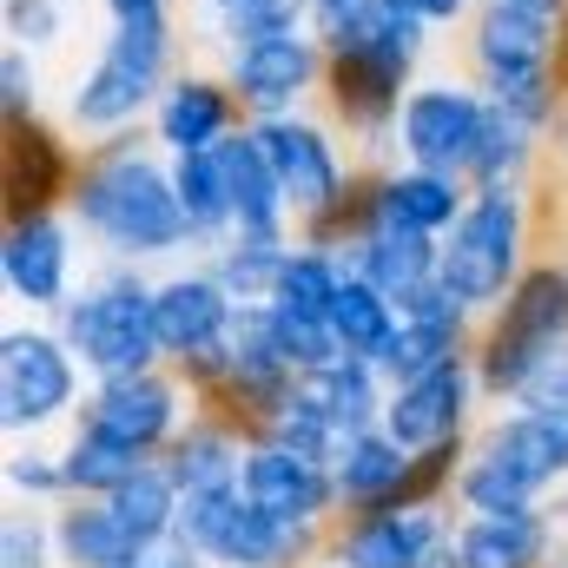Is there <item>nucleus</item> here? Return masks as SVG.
<instances>
[{"mask_svg": "<svg viewBox=\"0 0 568 568\" xmlns=\"http://www.w3.org/2000/svg\"><path fill=\"white\" fill-rule=\"evenodd\" d=\"M344 278H351V265H344L337 245L291 239V252H284V265H278V284H272L265 304H272L278 317H297V324H331Z\"/></svg>", "mask_w": 568, "mask_h": 568, "instance_id": "29", "label": "nucleus"}, {"mask_svg": "<svg viewBox=\"0 0 568 568\" xmlns=\"http://www.w3.org/2000/svg\"><path fill=\"white\" fill-rule=\"evenodd\" d=\"M239 126H252V120H245V106H239L225 67H199V60H185V67L165 80V93H159V106H152V120H145V133L165 145L172 159L219 152Z\"/></svg>", "mask_w": 568, "mask_h": 568, "instance_id": "19", "label": "nucleus"}, {"mask_svg": "<svg viewBox=\"0 0 568 568\" xmlns=\"http://www.w3.org/2000/svg\"><path fill=\"white\" fill-rule=\"evenodd\" d=\"M219 67L232 80L245 120H278V113H304V106L324 100V40H317V27L232 47V53H219Z\"/></svg>", "mask_w": 568, "mask_h": 568, "instance_id": "15", "label": "nucleus"}, {"mask_svg": "<svg viewBox=\"0 0 568 568\" xmlns=\"http://www.w3.org/2000/svg\"><path fill=\"white\" fill-rule=\"evenodd\" d=\"M357 199H364V192H357ZM436 245H443V239L397 232V225L364 219V212H351V225H344V239H337L344 265H351L357 278H371L377 291H390V297H404L410 284L436 278Z\"/></svg>", "mask_w": 568, "mask_h": 568, "instance_id": "26", "label": "nucleus"}, {"mask_svg": "<svg viewBox=\"0 0 568 568\" xmlns=\"http://www.w3.org/2000/svg\"><path fill=\"white\" fill-rule=\"evenodd\" d=\"M304 390L324 404V417L344 429V436L384 424V404H390V377H384L371 357H331L324 371L304 377Z\"/></svg>", "mask_w": 568, "mask_h": 568, "instance_id": "30", "label": "nucleus"}, {"mask_svg": "<svg viewBox=\"0 0 568 568\" xmlns=\"http://www.w3.org/2000/svg\"><path fill=\"white\" fill-rule=\"evenodd\" d=\"M140 568H205V556L192 549V542H165L152 562H140Z\"/></svg>", "mask_w": 568, "mask_h": 568, "instance_id": "48", "label": "nucleus"}, {"mask_svg": "<svg viewBox=\"0 0 568 568\" xmlns=\"http://www.w3.org/2000/svg\"><path fill=\"white\" fill-rule=\"evenodd\" d=\"M556 60H562V27L556 20H536V13L483 0L469 13V27H463V73L489 93L496 113L536 126L542 140H549V126L562 113Z\"/></svg>", "mask_w": 568, "mask_h": 568, "instance_id": "6", "label": "nucleus"}, {"mask_svg": "<svg viewBox=\"0 0 568 568\" xmlns=\"http://www.w3.org/2000/svg\"><path fill=\"white\" fill-rule=\"evenodd\" d=\"M185 0H93V13H100V27H126V20H165V13H179Z\"/></svg>", "mask_w": 568, "mask_h": 568, "instance_id": "46", "label": "nucleus"}, {"mask_svg": "<svg viewBox=\"0 0 568 568\" xmlns=\"http://www.w3.org/2000/svg\"><path fill=\"white\" fill-rule=\"evenodd\" d=\"M60 463H67V496H113L145 456H133V449H120V443H106V436L73 424V429H60Z\"/></svg>", "mask_w": 568, "mask_h": 568, "instance_id": "36", "label": "nucleus"}, {"mask_svg": "<svg viewBox=\"0 0 568 568\" xmlns=\"http://www.w3.org/2000/svg\"><path fill=\"white\" fill-rule=\"evenodd\" d=\"M179 67H185V13L100 27V47L87 53V67H73L60 93V126L80 145L140 133Z\"/></svg>", "mask_w": 568, "mask_h": 568, "instance_id": "3", "label": "nucleus"}, {"mask_svg": "<svg viewBox=\"0 0 568 568\" xmlns=\"http://www.w3.org/2000/svg\"><path fill=\"white\" fill-rule=\"evenodd\" d=\"M556 80H562V106H568V27H562V60H556Z\"/></svg>", "mask_w": 568, "mask_h": 568, "instance_id": "51", "label": "nucleus"}, {"mask_svg": "<svg viewBox=\"0 0 568 568\" xmlns=\"http://www.w3.org/2000/svg\"><path fill=\"white\" fill-rule=\"evenodd\" d=\"M172 179H179V212H185V232H192V258L219 252L232 239V192H225L219 152L172 159Z\"/></svg>", "mask_w": 568, "mask_h": 568, "instance_id": "31", "label": "nucleus"}, {"mask_svg": "<svg viewBox=\"0 0 568 568\" xmlns=\"http://www.w3.org/2000/svg\"><path fill=\"white\" fill-rule=\"evenodd\" d=\"M562 496H568V424L529 410V404H503L469 436L449 509L456 516H509V509H542V503H562Z\"/></svg>", "mask_w": 568, "mask_h": 568, "instance_id": "4", "label": "nucleus"}, {"mask_svg": "<svg viewBox=\"0 0 568 568\" xmlns=\"http://www.w3.org/2000/svg\"><path fill=\"white\" fill-rule=\"evenodd\" d=\"M225 165V192H232V239H297V219L284 205V185L258 145V126H239L232 140L219 145Z\"/></svg>", "mask_w": 568, "mask_h": 568, "instance_id": "24", "label": "nucleus"}, {"mask_svg": "<svg viewBox=\"0 0 568 568\" xmlns=\"http://www.w3.org/2000/svg\"><path fill=\"white\" fill-rule=\"evenodd\" d=\"M106 503H113V516L140 536L152 556H159L165 542H179V509H185V489L172 483V469H165L159 456H152V463H140V469H133V476L106 496Z\"/></svg>", "mask_w": 568, "mask_h": 568, "instance_id": "32", "label": "nucleus"}, {"mask_svg": "<svg viewBox=\"0 0 568 568\" xmlns=\"http://www.w3.org/2000/svg\"><path fill=\"white\" fill-rule=\"evenodd\" d=\"M239 489H245L258 509H272V516H284V523H297V529H324V536H331V523L344 516L331 463L297 456V449H284V443H265V436H252Z\"/></svg>", "mask_w": 568, "mask_h": 568, "instance_id": "22", "label": "nucleus"}, {"mask_svg": "<svg viewBox=\"0 0 568 568\" xmlns=\"http://www.w3.org/2000/svg\"><path fill=\"white\" fill-rule=\"evenodd\" d=\"M152 265H120L100 258L87 284L67 297V311L53 317L60 337L73 344V357L87 364V377H126V371H152L159 357V324H152Z\"/></svg>", "mask_w": 568, "mask_h": 568, "instance_id": "9", "label": "nucleus"}, {"mask_svg": "<svg viewBox=\"0 0 568 568\" xmlns=\"http://www.w3.org/2000/svg\"><path fill=\"white\" fill-rule=\"evenodd\" d=\"M489 126V93L456 67V73H417V87L397 106V133H390V159L410 165H436V172H469L476 140Z\"/></svg>", "mask_w": 568, "mask_h": 568, "instance_id": "13", "label": "nucleus"}, {"mask_svg": "<svg viewBox=\"0 0 568 568\" xmlns=\"http://www.w3.org/2000/svg\"><path fill=\"white\" fill-rule=\"evenodd\" d=\"M483 417H489V397H483L469 357H449V364H436V371L410 377V384H390V404H384V429L404 449L469 443Z\"/></svg>", "mask_w": 568, "mask_h": 568, "instance_id": "18", "label": "nucleus"}, {"mask_svg": "<svg viewBox=\"0 0 568 568\" xmlns=\"http://www.w3.org/2000/svg\"><path fill=\"white\" fill-rule=\"evenodd\" d=\"M397 297L390 291H377L371 278H344V291H337V311H331V337H337V351L344 357H384V344L397 337Z\"/></svg>", "mask_w": 568, "mask_h": 568, "instance_id": "34", "label": "nucleus"}, {"mask_svg": "<svg viewBox=\"0 0 568 568\" xmlns=\"http://www.w3.org/2000/svg\"><path fill=\"white\" fill-rule=\"evenodd\" d=\"M489 7H516V13H536V20L568 27V0H489Z\"/></svg>", "mask_w": 568, "mask_h": 568, "instance_id": "47", "label": "nucleus"}, {"mask_svg": "<svg viewBox=\"0 0 568 568\" xmlns=\"http://www.w3.org/2000/svg\"><path fill=\"white\" fill-rule=\"evenodd\" d=\"M536 258H542L536 252V185H489V192L469 185L463 219L436 245V278L476 317H489Z\"/></svg>", "mask_w": 568, "mask_h": 568, "instance_id": "7", "label": "nucleus"}, {"mask_svg": "<svg viewBox=\"0 0 568 568\" xmlns=\"http://www.w3.org/2000/svg\"><path fill=\"white\" fill-rule=\"evenodd\" d=\"M20 120H47L40 53H27V47H0V126H20Z\"/></svg>", "mask_w": 568, "mask_h": 568, "instance_id": "43", "label": "nucleus"}, {"mask_svg": "<svg viewBox=\"0 0 568 568\" xmlns=\"http://www.w3.org/2000/svg\"><path fill=\"white\" fill-rule=\"evenodd\" d=\"M549 159H556V165L568 172V106L556 113V126H549Z\"/></svg>", "mask_w": 568, "mask_h": 568, "instance_id": "49", "label": "nucleus"}, {"mask_svg": "<svg viewBox=\"0 0 568 568\" xmlns=\"http://www.w3.org/2000/svg\"><path fill=\"white\" fill-rule=\"evenodd\" d=\"M284 252H291V239H225L219 252H205V265L219 272V284L239 297V304H265L272 297V284H278V265Z\"/></svg>", "mask_w": 568, "mask_h": 568, "instance_id": "38", "label": "nucleus"}, {"mask_svg": "<svg viewBox=\"0 0 568 568\" xmlns=\"http://www.w3.org/2000/svg\"><path fill=\"white\" fill-rule=\"evenodd\" d=\"M542 159H549V140H542L536 126H523V120H509V113L489 106V126H483L476 159H469L463 179H469L476 192H489V185H536Z\"/></svg>", "mask_w": 568, "mask_h": 568, "instance_id": "33", "label": "nucleus"}, {"mask_svg": "<svg viewBox=\"0 0 568 568\" xmlns=\"http://www.w3.org/2000/svg\"><path fill=\"white\" fill-rule=\"evenodd\" d=\"M449 536H456L449 503H384V509L337 516L324 536V556L351 568H429Z\"/></svg>", "mask_w": 568, "mask_h": 568, "instance_id": "17", "label": "nucleus"}, {"mask_svg": "<svg viewBox=\"0 0 568 568\" xmlns=\"http://www.w3.org/2000/svg\"><path fill=\"white\" fill-rule=\"evenodd\" d=\"M87 390H93V377L53 317H13L0 331V429H7V443L73 429Z\"/></svg>", "mask_w": 568, "mask_h": 568, "instance_id": "10", "label": "nucleus"}, {"mask_svg": "<svg viewBox=\"0 0 568 568\" xmlns=\"http://www.w3.org/2000/svg\"><path fill=\"white\" fill-rule=\"evenodd\" d=\"M0 568H60L53 509H40V503H13V509L0 516Z\"/></svg>", "mask_w": 568, "mask_h": 568, "instance_id": "41", "label": "nucleus"}, {"mask_svg": "<svg viewBox=\"0 0 568 568\" xmlns=\"http://www.w3.org/2000/svg\"><path fill=\"white\" fill-rule=\"evenodd\" d=\"M258 145L272 159L284 185V205L297 219V239H317V245H337L351 212H357V192H364V159L357 145L337 133V120L324 106H304V113H278V120H252Z\"/></svg>", "mask_w": 568, "mask_h": 568, "instance_id": "5", "label": "nucleus"}, {"mask_svg": "<svg viewBox=\"0 0 568 568\" xmlns=\"http://www.w3.org/2000/svg\"><path fill=\"white\" fill-rule=\"evenodd\" d=\"M562 568H568V549H562Z\"/></svg>", "mask_w": 568, "mask_h": 568, "instance_id": "55", "label": "nucleus"}, {"mask_svg": "<svg viewBox=\"0 0 568 568\" xmlns=\"http://www.w3.org/2000/svg\"><path fill=\"white\" fill-rule=\"evenodd\" d=\"M390 7H404V13H417L429 33L443 40V33H463L469 27V13L483 7V0H390Z\"/></svg>", "mask_w": 568, "mask_h": 568, "instance_id": "45", "label": "nucleus"}, {"mask_svg": "<svg viewBox=\"0 0 568 568\" xmlns=\"http://www.w3.org/2000/svg\"><path fill=\"white\" fill-rule=\"evenodd\" d=\"M179 542H192L205 568H311L324 556V529H297L272 509H258L245 489L185 496Z\"/></svg>", "mask_w": 568, "mask_h": 568, "instance_id": "11", "label": "nucleus"}, {"mask_svg": "<svg viewBox=\"0 0 568 568\" xmlns=\"http://www.w3.org/2000/svg\"><path fill=\"white\" fill-rule=\"evenodd\" d=\"M265 443H284V449H297V456H317V463H337V449H344V429L324 417V404L304 390V377H297V390L284 397L278 410L258 424Z\"/></svg>", "mask_w": 568, "mask_h": 568, "instance_id": "37", "label": "nucleus"}, {"mask_svg": "<svg viewBox=\"0 0 568 568\" xmlns=\"http://www.w3.org/2000/svg\"><path fill=\"white\" fill-rule=\"evenodd\" d=\"M311 568H351V562H337V556H317V562H311Z\"/></svg>", "mask_w": 568, "mask_h": 568, "instance_id": "52", "label": "nucleus"}, {"mask_svg": "<svg viewBox=\"0 0 568 568\" xmlns=\"http://www.w3.org/2000/svg\"><path fill=\"white\" fill-rule=\"evenodd\" d=\"M192 410H199L192 384L172 364H152V371H126V377H93V390H87L73 424L152 463V456L172 449V436L185 429Z\"/></svg>", "mask_w": 568, "mask_h": 568, "instance_id": "14", "label": "nucleus"}, {"mask_svg": "<svg viewBox=\"0 0 568 568\" xmlns=\"http://www.w3.org/2000/svg\"><path fill=\"white\" fill-rule=\"evenodd\" d=\"M324 7H337V0H311V13H324Z\"/></svg>", "mask_w": 568, "mask_h": 568, "instance_id": "53", "label": "nucleus"}, {"mask_svg": "<svg viewBox=\"0 0 568 568\" xmlns=\"http://www.w3.org/2000/svg\"><path fill=\"white\" fill-rule=\"evenodd\" d=\"M311 27L324 40V100L317 106L337 120V133L371 165H390L397 106L417 87L436 33L390 0H337L324 13H311Z\"/></svg>", "mask_w": 568, "mask_h": 568, "instance_id": "1", "label": "nucleus"}, {"mask_svg": "<svg viewBox=\"0 0 568 568\" xmlns=\"http://www.w3.org/2000/svg\"><path fill=\"white\" fill-rule=\"evenodd\" d=\"M469 205V179L463 172H436V165H410V159H390V165H371L364 172V199L357 212L364 219H384L397 232H417V239H443Z\"/></svg>", "mask_w": 568, "mask_h": 568, "instance_id": "21", "label": "nucleus"}, {"mask_svg": "<svg viewBox=\"0 0 568 568\" xmlns=\"http://www.w3.org/2000/svg\"><path fill=\"white\" fill-rule=\"evenodd\" d=\"M568 523L556 503L509 509V516H456V556L463 568H562Z\"/></svg>", "mask_w": 568, "mask_h": 568, "instance_id": "23", "label": "nucleus"}, {"mask_svg": "<svg viewBox=\"0 0 568 568\" xmlns=\"http://www.w3.org/2000/svg\"><path fill=\"white\" fill-rule=\"evenodd\" d=\"M80 152L60 120H20L0 126V212H53L73 192Z\"/></svg>", "mask_w": 568, "mask_h": 568, "instance_id": "20", "label": "nucleus"}, {"mask_svg": "<svg viewBox=\"0 0 568 568\" xmlns=\"http://www.w3.org/2000/svg\"><path fill=\"white\" fill-rule=\"evenodd\" d=\"M239 311H245V304L219 284V272H212L205 258H179V265H165L159 284H152L159 357H165L172 371H185V364H199V357L225 351V337H232Z\"/></svg>", "mask_w": 568, "mask_h": 568, "instance_id": "16", "label": "nucleus"}, {"mask_svg": "<svg viewBox=\"0 0 568 568\" xmlns=\"http://www.w3.org/2000/svg\"><path fill=\"white\" fill-rule=\"evenodd\" d=\"M404 317V311H397ZM469 331H456V324H424V317H404L397 324V337L384 344V357H377V371L390 377V384H410V377H424L436 364H449V357H469Z\"/></svg>", "mask_w": 568, "mask_h": 568, "instance_id": "35", "label": "nucleus"}, {"mask_svg": "<svg viewBox=\"0 0 568 568\" xmlns=\"http://www.w3.org/2000/svg\"><path fill=\"white\" fill-rule=\"evenodd\" d=\"M245 449H252V429L239 424V417H225V410H212V404H199L159 463L172 469V483L185 496H212V489H239Z\"/></svg>", "mask_w": 568, "mask_h": 568, "instance_id": "25", "label": "nucleus"}, {"mask_svg": "<svg viewBox=\"0 0 568 568\" xmlns=\"http://www.w3.org/2000/svg\"><path fill=\"white\" fill-rule=\"evenodd\" d=\"M67 212L87 239L93 258H120V265H179L192 258V232L179 212V179H172V152L152 133H120V140H93L80 152Z\"/></svg>", "mask_w": 568, "mask_h": 568, "instance_id": "2", "label": "nucleus"}, {"mask_svg": "<svg viewBox=\"0 0 568 568\" xmlns=\"http://www.w3.org/2000/svg\"><path fill=\"white\" fill-rule=\"evenodd\" d=\"M0 33H7V47L53 53L73 33V0H0Z\"/></svg>", "mask_w": 568, "mask_h": 568, "instance_id": "42", "label": "nucleus"}, {"mask_svg": "<svg viewBox=\"0 0 568 568\" xmlns=\"http://www.w3.org/2000/svg\"><path fill=\"white\" fill-rule=\"evenodd\" d=\"M556 516H562V523H568V496H562V503H556Z\"/></svg>", "mask_w": 568, "mask_h": 568, "instance_id": "54", "label": "nucleus"}, {"mask_svg": "<svg viewBox=\"0 0 568 568\" xmlns=\"http://www.w3.org/2000/svg\"><path fill=\"white\" fill-rule=\"evenodd\" d=\"M516 404H529V410H542V417L568 424V344L542 357V371L523 384V397H516Z\"/></svg>", "mask_w": 568, "mask_h": 568, "instance_id": "44", "label": "nucleus"}, {"mask_svg": "<svg viewBox=\"0 0 568 568\" xmlns=\"http://www.w3.org/2000/svg\"><path fill=\"white\" fill-rule=\"evenodd\" d=\"M80 284H87V239L67 205L0 212V291L13 317H60Z\"/></svg>", "mask_w": 568, "mask_h": 568, "instance_id": "12", "label": "nucleus"}, {"mask_svg": "<svg viewBox=\"0 0 568 568\" xmlns=\"http://www.w3.org/2000/svg\"><path fill=\"white\" fill-rule=\"evenodd\" d=\"M410 469H417V449H404L384 424L344 436V449H337V463H331L344 516H357V509H384V503H404Z\"/></svg>", "mask_w": 568, "mask_h": 568, "instance_id": "27", "label": "nucleus"}, {"mask_svg": "<svg viewBox=\"0 0 568 568\" xmlns=\"http://www.w3.org/2000/svg\"><path fill=\"white\" fill-rule=\"evenodd\" d=\"M0 483H7L13 503H40V509L67 503V463H60V443H47V436H20V443H7Z\"/></svg>", "mask_w": 568, "mask_h": 568, "instance_id": "39", "label": "nucleus"}, {"mask_svg": "<svg viewBox=\"0 0 568 568\" xmlns=\"http://www.w3.org/2000/svg\"><path fill=\"white\" fill-rule=\"evenodd\" d=\"M199 20H219V13H232V7H245V0H185Z\"/></svg>", "mask_w": 568, "mask_h": 568, "instance_id": "50", "label": "nucleus"}, {"mask_svg": "<svg viewBox=\"0 0 568 568\" xmlns=\"http://www.w3.org/2000/svg\"><path fill=\"white\" fill-rule=\"evenodd\" d=\"M53 542H60V568H140V562H152V549L113 516L106 496H67V503H53Z\"/></svg>", "mask_w": 568, "mask_h": 568, "instance_id": "28", "label": "nucleus"}, {"mask_svg": "<svg viewBox=\"0 0 568 568\" xmlns=\"http://www.w3.org/2000/svg\"><path fill=\"white\" fill-rule=\"evenodd\" d=\"M297 27H311V0H245V7H232L219 20H199V33L219 53L252 47V40H272V33H297Z\"/></svg>", "mask_w": 568, "mask_h": 568, "instance_id": "40", "label": "nucleus"}, {"mask_svg": "<svg viewBox=\"0 0 568 568\" xmlns=\"http://www.w3.org/2000/svg\"><path fill=\"white\" fill-rule=\"evenodd\" d=\"M568 344V258L562 252H542L523 284L476 324V344H469V364H476V384L489 397V410L516 404L523 384L542 371L549 351Z\"/></svg>", "mask_w": 568, "mask_h": 568, "instance_id": "8", "label": "nucleus"}]
</instances>
